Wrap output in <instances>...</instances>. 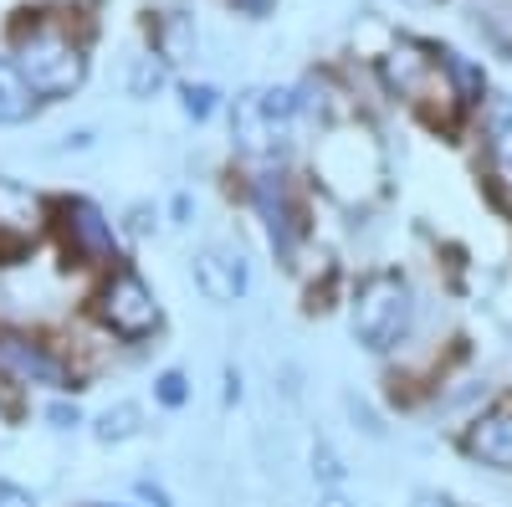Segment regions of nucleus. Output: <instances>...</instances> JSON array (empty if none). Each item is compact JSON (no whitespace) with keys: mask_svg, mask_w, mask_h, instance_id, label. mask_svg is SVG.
Masks as SVG:
<instances>
[{"mask_svg":"<svg viewBox=\"0 0 512 507\" xmlns=\"http://www.w3.org/2000/svg\"><path fill=\"white\" fill-rule=\"evenodd\" d=\"M72 6H88V0H72Z\"/></svg>","mask_w":512,"mask_h":507,"instance_id":"a878e982","label":"nucleus"},{"mask_svg":"<svg viewBox=\"0 0 512 507\" xmlns=\"http://www.w3.org/2000/svg\"><path fill=\"white\" fill-rule=\"evenodd\" d=\"M16 67L21 77L31 82L36 98H67L82 88V77H88V57H82V47L52 21H36L16 36Z\"/></svg>","mask_w":512,"mask_h":507,"instance_id":"f03ea898","label":"nucleus"},{"mask_svg":"<svg viewBox=\"0 0 512 507\" xmlns=\"http://www.w3.org/2000/svg\"><path fill=\"white\" fill-rule=\"evenodd\" d=\"M154 231V205H134L128 210V236H149Z\"/></svg>","mask_w":512,"mask_h":507,"instance_id":"aec40b11","label":"nucleus"},{"mask_svg":"<svg viewBox=\"0 0 512 507\" xmlns=\"http://www.w3.org/2000/svg\"><path fill=\"white\" fill-rule=\"evenodd\" d=\"M67 241L72 251H82V257H108L113 251V221L103 216V210L93 200H67Z\"/></svg>","mask_w":512,"mask_h":507,"instance_id":"9d476101","label":"nucleus"},{"mask_svg":"<svg viewBox=\"0 0 512 507\" xmlns=\"http://www.w3.org/2000/svg\"><path fill=\"white\" fill-rule=\"evenodd\" d=\"M47 420H52V426H57V431H72V426H77V420H82V415H77V405H67V400H57V405L47 410Z\"/></svg>","mask_w":512,"mask_h":507,"instance_id":"412c9836","label":"nucleus"},{"mask_svg":"<svg viewBox=\"0 0 512 507\" xmlns=\"http://www.w3.org/2000/svg\"><path fill=\"white\" fill-rule=\"evenodd\" d=\"M154 400H159V405H169V410H180V405L190 400L185 374H180V369H164V374L154 379Z\"/></svg>","mask_w":512,"mask_h":507,"instance_id":"a211bd4d","label":"nucleus"},{"mask_svg":"<svg viewBox=\"0 0 512 507\" xmlns=\"http://www.w3.org/2000/svg\"><path fill=\"white\" fill-rule=\"evenodd\" d=\"M415 507H456V502L441 497V492H415Z\"/></svg>","mask_w":512,"mask_h":507,"instance_id":"b1692460","label":"nucleus"},{"mask_svg":"<svg viewBox=\"0 0 512 507\" xmlns=\"http://www.w3.org/2000/svg\"><path fill=\"white\" fill-rule=\"evenodd\" d=\"M164 82H169V62L159 52H139L128 62V98H154Z\"/></svg>","mask_w":512,"mask_h":507,"instance_id":"2eb2a0df","label":"nucleus"},{"mask_svg":"<svg viewBox=\"0 0 512 507\" xmlns=\"http://www.w3.org/2000/svg\"><path fill=\"white\" fill-rule=\"evenodd\" d=\"M313 477H318L323 487H344V477H349L344 456H338L328 441H318V446H313Z\"/></svg>","mask_w":512,"mask_h":507,"instance_id":"dca6fc26","label":"nucleus"},{"mask_svg":"<svg viewBox=\"0 0 512 507\" xmlns=\"http://www.w3.org/2000/svg\"><path fill=\"white\" fill-rule=\"evenodd\" d=\"M36 108V93H31V82L21 77L16 62L0 57V123H26Z\"/></svg>","mask_w":512,"mask_h":507,"instance_id":"ddd939ff","label":"nucleus"},{"mask_svg":"<svg viewBox=\"0 0 512 507\" xmlns=\"http://www.w3.org/2000/svg\"><path fill=\"white\" fill-rule=\"evenodd\" d=\"M180 108H185V118L205 123L210 113H216V88H205V82H190V88H180Z\"/></svg>","mask_w":512,"mask_h":507,"instance_id":"f3484780","label":"nucleus"},{"mask_svg":"<svg viewBox=\"0 0 512 507\" xmlns=\"http://www.w3.org/2000/svg\"><path fill=\"white\" fill-rule=\"evenodd\" d=\"M98 313L118 338H149L159 328V303H154V292L144 287L139 272H113V282L98 298Z\"/></svg>","mask_w":512,"mask_h":507,"instance_id":"39448f33","label":"nucleus"},{"mask_svg":"<svg viewBox=\"0 0 512 507\" xmlns=\"http://www.w3.org/2000/svg\"><path fill=\"white\" fill-rule=\"evenodd\" d=\"M297 118H303L297 88H246L236 98V113H231V139L251 159H272L287 149Z\"/></svg>","mask_w":512,"mask_h":507,"instance_id":"20e7f679","label":"nucleus"},{"mask_svg":"<svg viewBox=\"0 0 512 507\" xmlns=\"http://www.w3.org/2000/svg\"><path fill=\"white\" fill-rule=\"evenodd\" d=\"M313 169L338 200H364L384 180V149L364 123H338V129L323 134V144L313 154Z\"/></svg>","mask_w":512,"mask_h":507,"instance_id":"f257e3e1","label":"nucleus"},{"mask_svg":"<svg viewBox=\"0 0 512 507\" xmlns=\"http://www.w3.org/2000/svg\"><path fill=\"white\" fill-rule=\"evenodd\" d=\"M461 451L472 461H482V467H492V472H512V400L482 410L472 426H466Z\"/></svg>","mask_w":512,"mask_h":507,"instance_id":"0eeeda50","label":"nucleus"},{"mask_svg":"<svg viewBox=\"0 0 512 507\" xmlns=\"http://www.w3.org/2000/svg\"><path fill=\"white\" fill-rule=\"evenodd\" d=\"M318 507H359V502H354L344 487H323V492H318Z\"/></svg>","mask_w":512,"mask_h":507,"instance_id":"4be33fe9","label":"nucleus"},{"mask_svg":"<svg viewBox=\"0 0 512 507\" xmlns=\"http://www.w3.org/2000/svg\"><path fill=\"white\" fill-rule=\"evenodd\" d=\"M256 210H262V221H267L272 251L282 262H292L297 257V216H292V205H287L277 175H262V185H256Z\"/></svg>","mask_w":512,"mask_h":507,"instance_id":"1a4fd4ad","label":"nucleus"},{"mask_svg":"<svg viewBox=\"0 0 512 507\" xmlns=\"http://www.w3.org/2000/svg\"><path fill=\"white\" fill-rule=\"evenodd\" d=\"M139 497H144V502H154V507H169L164 487H154V482H139Z\"/></svg>","mask_w":512,"mask_h":507,"instance_id":"5701e85b","label":"nucleus"},{"mask_svg":"<svg viewBox=\"0 0 512 507\" xmlns=\"http://www.w3.org/2000/svg\"><path fill=\"white\" fill-rule=\"evenodd\" d=\"M0 507H41V502H36V492H31V487L0 477Z\"/></svg>","mask_w":512,"mask_h":507,"instance_id":"6ab92c4d","label":"nucleus"},{"mask_svg":"<svg viewBox=\"0 0 512 507\" xmlns=\"http://www.w3.org/2000/svg\"><path fill=\"white\" fill-rule=\"evenodd\" d=\"M487 164L502 185H512V103L492 98L487 108Z\"/></svg>","mask_w":512,"mask_h":507,"instance_id":"f8f14e48","label":"nucleus"},{"mask_svg":"<svg viewBox=\"0 0 512 507\" xmlns=\"http://www.w3.org/2000/svg\"><path fill=\"white\" fill-rule=\"evenodd\" d=\"M190 277L200 287V298H210L216 308L246 298V287H251V267H246L241 251H231V246H200L190 257Z\"/></svg>","mask_w":512,"mask_h":507,"instance_id":"423d86ee","label":"nucleus"},{"mask_svg":"<svg viewBox=\"0 0 512 507\" xmlns=\"http://www.w3.org/2000/svg\"><path fill=\"white\" fill-rule=\"evenodd\" d=\"M0 364H6L21 385H47V390H67V369L62 359H52L41 344L21 333H0Z\"/></svg>","mask_w":512,"mask_h":507,"instance_id":"6e6552de","label":"nucleus"},{"mask_svg":"<svg viewBox=\"0 0 512 507\" xmlns=\"http://www.w3.org/2000/svg\"><path fill=\"white\" fill-rule=\"evenodd\" d=\"M41 221H47V210H41V195H31L26 185L0 180V236L36 241V236H41Z\"/></svg>","mask_w":512,"mask_h":507,"instance_id":"9b49d317","label":"nucleus"},{"mask_svg":"<svg viewBox=\"0 0 512 507\" xmlns=\"http://www.w3.org/2000/svg\"><path fill=\"white\" fill-rule=\"evenodd\" d=\"M410 318H415V298H410V282L400 272H374L349 303V333L369 354L395 349L410 333Z\"/></svg>","mask_w":512,"mask_h":507,"instance_id":"7ed1b4c3","label":"nucleus"},{"mask_svg":"<svg viewBox=\"0 0 512 507\" xmlns=\"http://www.w3.org/2000/svg\"><path fill=\"white\" fill-rule=\"evenodd\" d=\"M139 431H144V410H139L134 400H118V405H108V410L98 415V426H93V436H98L103 446H118V441L139 436Z\"/></svg>","mask_w":512,"mask_h":507,"instance_id":"4468645a","label":"nucleus"},{"mask_svg":"<svg viewBox=\"0 0 512 507\" xmlns=\"http://www.w3.org/2000/svg\"><path fill=\"white\" fill-rule=\"evenodd\" d=\"M93 507H113V502H93Z\"/></svg>","mask_w":512,"mask_h":507,"instance_id":"393cba45","label":"nucleus"}]
</instances>
